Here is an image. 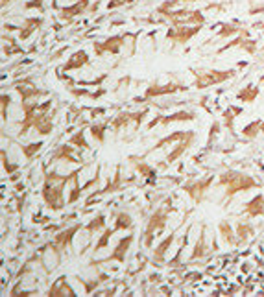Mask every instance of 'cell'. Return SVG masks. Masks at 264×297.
I'll return each mask as SVG.
<instances>
[{
  "label": "cell",
  "mask_w": 264,
  "mask_h": 297,
  "mask_svg": "<svg viewBox=\"0 0 264 297\" xmlns=\"http://www.w3.org/2000/svg\"><path fill=\"white\" fill-rule=\"evenodd\" d=\"M84 227V225L79 224H74L72 227H69V229H65V231H61V233H57L56 236H54V240L52 242L56 244L57 247H59L61 251H65V249H69L70 246H72V242H74V238H76V234H78V231L79 229Z\"/></svg>",
  "instance_id": "4fadbf2b"
},
{
  "label": "cell",
  "mask_w": 264,
  "mask_h": 297,
  "mask_svg": "<svg viewBox=\"0 0 264 297\" xmlns=\"http://www.w3.org/2000/svg\"><path fill=\"white\" fill-rule=\"evenodd\" d=\"M179 91H187L185 85L181 83H167V85H159V83H152L146 92H144V98L143 100H152V98H157V96H165V94H176Z\"/></svg>",
  "instance_id": "ba28073f"
},
{
  "label": "cell",
  "mask_w": 264,
  "mask_h": 297,
  "mask_svg": "<svg viewBox=\"0 0 264 297\" xmlns=\"http://www.w3.org/2000/svg\"><path fill=\"white\" fill-rule=\"evenodd\" d=\"M172 209H165V207H159L157 210H153L152 216L148 218L146 222V227H144V246L152 249L153 246V238L155 234H161L167 227V222H168V216H170Z\"/></svg>",
  "instance_id": "7a4b0ae2"
},
{
  "label": "cell",
  "mask_w": 264,
  "mask_h": 297,
  "mask_svg": "<svg viewBox=\"0 0 264 297\" xmlns=\"http://www.w3.org/2000/svg\"><path fill=\"white\" fill-rule=\"evenodd\" d=\"M133 240H135L133 233L122 236L120 240L116 242V246H115V249H113L111 255L106 256V259H102V261L93 262V264H107V262H118V264H124L126 256H128V251H130V247H131V244H133Z\"/></svg>",
  "instance_id": "8992f818"
},
{
  "label": "cell",
  "mask_w": 264,
  "mask_h": 297,
  "mask_svg": "<svg viewBox=\"0 0 264 297\" xmlns=\"http://www.w3.org/2000/svg\"><path fill=\"white\" fill-rule=\"evenodd\" d=\"M104 229H106V214H98L85 225V233L89 234L87 238H94L96 234L102 233Z\"/></svg>",
  "instance_id": "7402d4cb"
},
{
  "label": "cell",
  "mask_w": 264,
  "mask_h": 297,
  "mask_svg": "<svg viewBox=\"0 0 264 297\" xmlns=\"http://www.w3.org/2000/svg\"><path fill=\"white\" fill-rule=\"evenodd\" d=\"M69 144H70V146H74L76 150H79V151L89 150V142H87V138H85V131H84V129H79L78 133H74V135L69 138Z\"/></svg>",
  "instance_id": "cb8c5ba5"
},
{
  "label": "cell",
  "mask_w": 264,
  "mask_h": 297,
  "mask_svg": "<svg viewBox=\"0 0 264 297\" xmlns=\"http://www.w3.org/2000/svg\"><path fill=\"white\" fill-rule=\"evenodd\" d=\"M106 129H107V122H98V124H93L91 126V135L93 138L98 142V144H104L106 142Z\"/></svg>",
  "instance_id": "484cf974"
},
{
  "label": "cell",
  "mask_w": 264,
  "mask_h": 297,
  "mask_svg": "<svg viewBox=\"0 0 264 297\" xmlns=\"http://www.w3.org/2000/svg\"><path fill=\"white\" fill-rule=\"evenodd\" d=\"M115 234V229H104L102 233H100V236H98V240H96V244H94V247H93V251L94 253H98L100 249H104V247L109 244V240H111V236Z\"/></svg>",
  "instance_id": "d4e9b609"
},
{
  "label": "cell",
  "mask_w": 264,
  "mask_h": 297,
  "mask_svg": "<svg viewBox=\"0 0 264 297\" xmlns=\"http://www.w3.org/2000/svg\"><path fill=\"white\" fill-rule=\"evenodd\" d=\"M10 2H11V0H2V6H4V8H6V6L10 4Z\"/></svg>",
  "instance_id": "8d00e7d4"
},
{
  "label": "cell",
  "mask_w": 264,
  "mask_h": 297,
  "mask_svg": "<svg viewBox=\"0 0 264 297\" xmlns=\"http://www.w3.org/2000/svg\"><path fill=\"white\" fill-rule=\"evenodd\" d=\"M43 26V18L39 17H32V18H26L24 24L19 28V39L21 41H28V37H32V33L35 30Z\"/></svg>",
  "instance_id": "ac0fdd59"
},
{
  "label": "cell",
  "mask_w": 264,
  "mask_h": 297,
  "mask_svg": "<svg viewBox=\"0 0 264 297\" xmlns=\"http://www.w3.org/2000/svg\"><path fill=\"white\" fill-rule=\"evenodd\" d=\"M199 32V26L194 28H185V26H174L167 32V39L172 45H185L187 41H190V37H194Z\"/></svg>",
  "instance_id": "30bf717a"
},
{
  "label": "cell",
  "mask_w": 264,
  "mask_h": 297,
  "mask_svg": "<svg viewBox=\"0 0 264 297\" xmlns=\"http://www.w3.org/2000/svg\"><path fill=\"white\" fill-rule=\"evenodd\" d=\"M233 74H235L233 70H227V72H216V70H213V72L196 74L194 85H196L198 89H205V87H209V85H214V83L226 82V80L231 78Z\"/></svg>",
  "instance_id": "8fae6325"
},
{
  "label": "cell",
  "mask_w": 264,
  "mask_h": 297,
  "mask_svg": "<svg viewBox=\"0 0 264 297\" xmlns=\"http://www.w3.org/2000/svg\"><path fill=\"white\" fill-rule=\"evenodd\" d=\"M48 295H74V288L69 284L67 277H59L56 283L48 288Z\"/></svg>",
  "instance_id": "44dd1931"
},
{
  "label": "cell",
  "mask_w": 264,
  "mask_h": 297,
  "mask_svg": "<svg viewBox=\"0 0 264 297\" xmlns=\"http://www.w3.org/2000/svg\"><path fill=\"white\" fill-rule=\"evenodd\" d=\"M130 37H131V33H120V35L107 37L106 41L94 43V52H96V55H104V54L116 55V54H120L122 46L126 45V39H130Z\"/></svg>",
  "instance_id": "5b68a950"
},
{
  "label": "cell",
  "mask_w": 264,
  "mask_h": 297,
  "mask_svg": "<svg viewBox=\"0 0 264 297\" xmlns=\"http://www.w3.org/2000/svg\"><path fill=\"white\" fill-rule=\"evenodd\" d=\"M41 148H43V142H33V144H28V146H21V151H23V155L26 157V159L32 161L33 157L41 151Z\"/></svg>",
  "instance_id": "83f0119b"
},
{
  "label": "cell",
  "mask_w": 264,
  "mask_h": 297,
  "mask_svg": "<svg viewBox=\"0 0 264 297\" xmlns=\"http://www.w3.org/2000/svg\"><path fill=\"white\" fill-rule=\"evenodd\" d=\"M257 94H259V91H257V89H251V91H242L240 94H238V98L244 102H253L255 98H257Z\"/></svg>",
  "instance_id": "4dcf8cb0"
},
{
  "label": "cell",
  "mask_w": 264,
  "mask_h": 297,
  "mask_svg": "<svg viewBox=\"0 0 264 297\" xmlns=\"http://www.w3.org/2000/svg\"><path fill=\"white\" fill-rule=\"evenodd\" d=\"M74 150L76 148L70 146V144L59 146L56 151H54V155H52V159H50V165H54V163H61V165H78V163H84L82 157L74 153Z\"/></svg>",
  "instance_id": "9c48e42d"
},
{
  "label": "cell",
  "mask_w": 264,
  "mask_h": 297,
  "mask_svg": "<svg viewBox=\"0 0 264 297\" xmlns=\"http://www.w3.org/2000/svg\"><path fill=\"white\" fill-rule=\"evenodd\" d=\"M209 183H211V177L205 179V181H194V183L187 185L185 190H187V194H189V196L196 201V203H199V201H201V196H204V192L207 190Z\"/></svg>",
  "instance_id": "ffe728a7"
},
{
  "label": "cell",
  "mask_w": 264,
  "mask_h": 297,
  "mask_svg": "<svg viewBox=\"0 0 264 297\" xmlns=\"http://www.w3.org/2000/svg\"><path fill=\"white\" fill-rule=\"evenodd\" d=\"M113 229L116 231H130L133 229V218H131L128 212H118L115 218V224H113Z\"/></svg>",
  "instance_id": "603a6c76"
},
{
  "label": "cell",
  "mask_w": 264,
  "mask_h": 297,
  "mask_svg": "<svg viewBox=\"0 0 264 297\" xmlns=\"http://www.w3.org/2000/svg\"><path fill=\"white\" fill-rule=\"evenodd\" d=\"M24 8H26V9L37 8L39 11H41V13H43V0H33V2H26V4H24Z\"/></svg>",
  "instance_id": "e575fe53"
},
{
  "label": "cell",
  "mask_w": 264,
  "mask_h": 297,
  "mask_svg": "<svg viewBox=\"0 0 264 297\" xmlns=\"http://www.w3.org/2000/svg\"><path fill=\"white\" fill-rule=\"evenodd\" d=\"M15 91L19 92L21 104H26V102H32L33 98H39L47 94V91H43V89L28 87V85H23V83H17V85H15Z\"/></svg>",
  "instance_id": "2e32d148"
},
{
  "label": "cell",
  "mask_w": 264,
  "mask_h": 297,
  "mask_svg": "<svg viewBox=\"0 0 264 297\" xmlns=\"http://www.w3.org/2000/svg\"><path fill=\"white\" fill-rule=\"evenodd\" d=\"M259 128H260V122H253L251 126H248V128L244 129V135L246 137H255V133H257Z\"/></svg>",
  "instance_id": "d6a6232c"
},
{
  "label": "cell",
  "mask_w": 264,
  "mask_h": 297,
  "mask_svg": "<svg viewBox=\"0 0 264 297\" xmlns=\"http://www.w3.org/2000/svg\"><path fill=\"white\" fill-rule=\"evenodd\" d=\"M11 102V96L10 94H2V120H8V105Z\"/></svg>",
  "instance_id": "1f68e13d"
},
{
  "label": "cell",
  "mask_w": 264,
  "mask_h": 297,
  "mask_svg": "<svg viewBox=\"0 0 264 297\" xmlns=\"http://www.w3.org/2000/svg\"><path fill=\"white\" fill-rule=\"evenodd\" d=\"M248 209H246V212H250V216H259V214H262L264 212V200H262V196H257L253 201H250L248 203Z\"/></svg>",
  "instance_id": "4316f807"
},
{
  "label": "cell",
  "mask_w": 264,
  "mask_h": 297,
  "mask_svg": "<svg viewBox=\"0 0 264 297\" xmlns=\"http://www.w3.org/2000/svg\"><path fill=\"white\" fill-rule=\"evenodd\" d=\"M192 141H194V133H192L190 137H187V138H183V141L177 142V146L174 148V150H172L170 153L167 155V159H165V165H163L161 168H167V166H170L172 163H176V159H179V157L183 155V153H185L187 148H189L190 144H192Z\"/></svg>",
  "instance_id": "9a60e30c"
},
{
  "label": "cell",
  "mask_w": 264,
  "mask_h": 297,
  "mask_svg": "<svg viewBox=\"0 0 264 297\" xmlns=\"http://www.w3.org/2000/svg\"><path fill=\"white\" fill-rule=\"evenodd\" d=\"M194 118H196L194 113H189V111H177V113L168 114V116H157V118H153L152 122L148 124V129H153L155 126H168V124L187 122V120H194Z\"/></svg>",
  "instance_id": "7c38bea8"
},
{
  "label": "cell",
  "mask_w": 264,
  "mask_h": 297,
  "mask_svg": "<svg viewBox=\"0 0 264 297\" xmlns=\"http://www.w3.org/2000/svg\"><path fill=\"white\" fill-rule=\"evenodd\" d=\"M133 0H111L109 4H107V8L109 9H113V8H120V6H124V4H131Z\"/></svg>",
  "instance_id": "836d02e7"
},
{
  "label": "cell",
  "mask_w": 264,
  "mask_h": 297,
  "mask_svg": "<svg viewBox=\"0 0 264 297\" xmlns=\"http://www.w3.org/2000/svg\"><path fill=\"white\" fill-rule=\"evenodd\" d=\"M89 63V55L85 50H78L72 54V57H70L69 61H67L65 65H63V72H67V70H76V69H82V67H85V65Z\"/></svg>",
  "instance_id": "d6986e66"
},
{
  "label": "cell",
  "mask_w": 264,
  "mask_h": 297,
  "mask_svg": "<svg viewBox=\"0 0 264 297\" xmlns=\"http://www.w3.org/2000/svg\"><path fill=\"white\" fill-rule=\"evenodd\" d=\"M176 240V231L174 233H170L168 234L163 242H159L157 246L153 247V251H152V261H153V264H161L163 261H165V256H167V253H168V249H170V246H172V242Z\"/></svg>",
  "instance_id": "5bb4252c"
},
{
  "label": "cell",
  "mask_w": 264,
  "mask_h": 297,
  "mask_svg": "<svg viewBox=\"0 0 264 297\" xmlns=\"http://www.w3.org/2000/svg\"><path fill=\"white\" fill-rule=\"evenodd\" d=\"M126 183H133V179H128V181H126V179L122 177V174H120V166H116L115 175L107 179V185H106V187L91 194V196H89V200H93L94 196H107V194H113V192H120L122 188H124Z\"/></svg>",
  "instance_id": "52a82bcc"
},
{
  "label": "cell",
  "mask_w": 264,
  "mask_h": 297,
  "mask_svg": "<svg viewBox=\"0 0 264 297\" xmlns=\"http://www.w3.org/2000/svg\"><path fill=\"white\" fill-rule=\"evenodd\" d=\"M205 251H207V247H205V233L201 231V234H199V240L198 244L194 246V251H192V255H190V259L194 261V259H199V256H204Z\"/></svg>",
  "instance_id": "f1b7e54d"
},
{
  "label": "cell",
  "mask_w": 264,
  "mask_h": 297,
  "mask_svg": "<svg viewBox=\"0 0 264 297\" xmlns=\"http://www.w3.org/2000/svg\"><path fill=\"white\" fill-rule=\"evenodd\" d=\"M146 114H148V109L137 111V113L126 111V113L116 114L115 118L111 120V128H113V131H115V135L116 133H120L124 128H128L130 124H133V131H139L140 124H143V120L146 118Z\"/></svg>",
  "instance_id": "3957f363"
},
{
  "label": "cell",
  "mask_w": 264,
  "mask_h": 297,
  "mask_svg": "<svg viewBox=\"0 0 264 297\" xmlns=\"http://www.w3.org/2000/svg\"><path fill=\"white\" fill-rule=\"evenodd\" d=\"M89 2H91V0H78L76 4H72V6H69V8L61 9L59 17L63 18V21H72V18L78 17V15H84V11L89 8Z\"/></svg>",
  "instance_id": "e0dca14e"
},
{
  "label": "cell",
  "mask_w": 264,
  "mask_h": 297,
  "mask_svg": "<svg viewBox=\"0 0 264 297\" xmlns=\"http://www.w3.org/2000/svg\"><path fill=\"white\" fill-rule=\"evenodd\" d=\"M69 187L67 175H61L59 172L52 170V172H45L43 175V190L41 197L43 203L50 210H63L69 201L65 200V188Z\"/></svg>",
  "instance_id": "6da1fadb"
},
{
  "label": "cell",
  "mask_w": 264,
  "mask_h": 297,
  "mask_svg": "<svg viewBox=\"0 0 264 297\" xmlns=\"http://www.w3.org/2000/svg\"><path fill=\"white\" fill-rule=\"evenodd\" d=\"M13 50L17 52V54H23V48H19V46H13ZM4 54L6 55L10 54V46H8V45H4Z\"/></svg>",
  "instance_id": "d590c367"
},
{
  "label": "cell",
  "mask_w": 264,
  "mask_h": 297,
  "mask_svg": "<svg viewBox=\"0 0 264 297\" xmlns=\"http://www.w3.org/2000/svg\"><path fill=\"white\" fill-rule=\"evenodd\" d=\"M220 183L227 187V196H233L238 190H246V188L255 187V181L248 175H242L238 172H227L220 177Z\"/></svg>",
  "instance_id": "277c9868"
},
{
  "label": "cell",
  "mask_w": 264,
  "mask_h": 297,
  "mask_svg": "<svg viewBox=\"0 0 264 297\" xmlns=\"http://www.w3.org/2000/svg\"><path fill=\"white\" fill-rule=\"evenodd\" d=\"M2 166H4V170H6V172H8L10 175H13V172H17V170H19V165H11V163H10L6 148L2 150Z\"/></svg>",
  "instance_id": "f546056e"
}]
</instances>
